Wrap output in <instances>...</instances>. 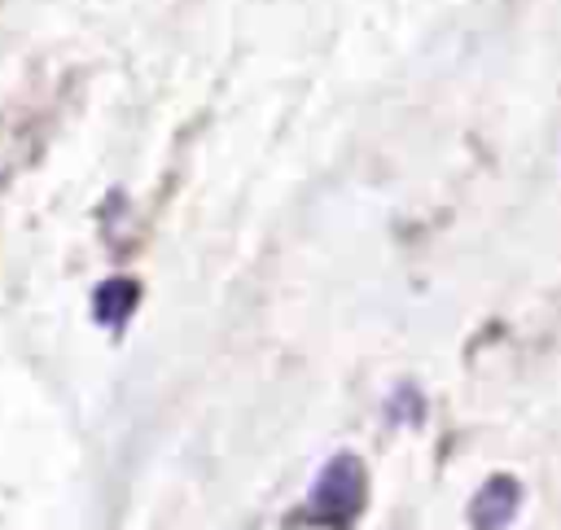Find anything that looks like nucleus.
Segmentation results:
<instances>
[{
  "mask_svg": "<svg viewBox=\"0 0 561 530\" xmlns=\"http://www.w3.org/2000/svg\"><path fill=\"white\" fill-rule=\"evenodd\" d=\"M359 504H364V469H359V460L355 456H337L324 473H320V482H316V499H311V512L320 517V521H337V526H346L355 512H359Z\"/></svg>",
  "mask_w": 561,
  "mask_h": 530,
  "instance_id": "f257e3e1",
  "label": "nucleus"
},
{
  "mask_svg": "<svg viewBox=\"0 0 561 530\" xmlns=\"http://www.w3.org/2000/svg\"><path fill=\"white\" fill-rule=\"evenodd\" d=\"M513 508H517V482L513 477H491L469 512H473V521L482 530H495V526H504L513 517Z\"/></svg>",
  "mask_w": 561,
  "mask_h": 530,
  "instance_id": "f03ea898",
  "label": "nucleus"
}]
</instances>
